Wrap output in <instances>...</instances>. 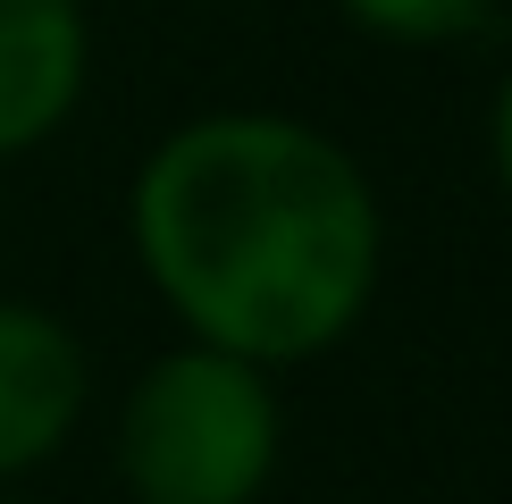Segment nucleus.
Wrapping results in <instances>:
<instances>
[{
	"label": "nucleus",
	"instance_id": "2",
	"mask_svg": "<svg viewBox=\"0 0 512 504\" xmlns=\"http://www.w3.org/2000/svg\"><path fill=\"white\" fill-rule=\"evenodd\" d=\"M110 462L126 504H261L286 462L277 370L177 336L126 378L110 412Z\"/></svg>",
	"mask_w": 512,
	"mask_h": 504
},
{
	"label": "nucleus",
	"instance_id": "3",
	"mask_svg": "<svg viewBox=\"0 0 512 504\" xmlns=\"http://www.w3.org/2000/svg\"><path fill=\"white\" fill-rule=\"evenodd\" d=\"M93 412V353L51 303L0 294V488L68 454Z\"/></svg>",
	"mask_w": 512,
	"mask_h": 504
},
{
	"label": "nucleus",
	"instance_id": "4",
	"mask_svg": "<svg viewBox=\"0 0 512 504\" xmlns=\"http://www.w3.org/2000/svg\"><path fill=\"white\" fill-rule=\"evenodd\" d=\"M93 84L84 0H0V160H26L76 118Z\"/></svg>",
	"mask_w": 512,
	"mask_h": 504
},
{
	"label": "nucleus",
	"instance_id": "1",
	"mask_svg": "<svg viewBox=\"0 0 512 504\" xmlns=\"http://www.w3.org/2000/svg\"><path fill=\"white\" fill-rule=\"evenodd\" d=\"M126 244L177 336L286 378L370 320L387 202L328 126L294 110H202L135 160Z\"/></svg>",
	"mask_w": 512,
	"mask_h": 504
},
{
	"label": "nucleus",
	"instance_id": "5",
	"mask_svg": "<svg viewBox=\"0 0 512 504\" xmlns=\"http://www.w3.org/2000/svg\"><path fill=\"white\" fill-rule=\"evenodd\" d=\"M336 17L387 51H445V42H471L496 17V0H336Z\"/></svg>",
	"mask_w": 512,
	"mask_h": 504
},
{
	"label": "nucleus",
	"instance_id": "6",
	"mask_svg": "<svg viewBox=\"0 0 512 504\" xmlns=\"http://www.w3.org/2000/svg\"><path fill=\"white\" fill-rule=\"evenodd\" d=\"M487 168H496V185H504V202H512V68L496 84V101H487Z\"/></svg>",
	"mask_w": 512,
	"mask_h": 504
}]
</instances>
